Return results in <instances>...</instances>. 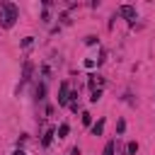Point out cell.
Here are the masks:
<instances>
[{"instance_id": "1", "label": "cell", "mask_w": 155, "mask_h": 155, "mask_svg": "<svg viewBox=\"0 0 155 155\" xmlns=\"http://www.w3.org/2000/svg\"><path fill=\"white\" fill-rule=\"evenodd\" d=\"M17 17H19V7L15 2H0V27L2 29L15 27Z\"/></svg>"}, {"instance_id": "2", "label": "cell", "mask_w": 155, "mask_h": 155, "mask_svg": "<svg viewBox=\"0 0 155 155\" xmlns=\"http://www.w3.org/2000/svg\"><path fill=\"white\" fill-rule=\"evenodd\" d=\"M58 104H61V107L70 104V87H68V82H61V90H58Z\"/></svg>"}, {"instance_id": "3", "label": "cell", "mask_w": 155, "mask_h": 155, "mask_svg": "<svg viewBox=\"0 0 155 155\" xmlns=\"http://www.w3.org/2000/svg\"><path fill=\"white\" fill-rule=\"evenodd\" d=\"M119 15H121L124 19H128V22H133V19L138 17V12H136L133 5H121V7H119Z\"/></svg>"}, {"instance_id": "4", "label": "cell", "mask_w": 155, "mask_h": 155, "mask_svg": "<svg viewBox=\"0 0 155 155\" xmlns=\"http://www.w3.org/2000/svg\"><path fill=\"white\" fill-rule=\"evenodd\" d=\"M31 70H34L31 61H24V65H22V80H19V87H22V85H27V82L31 80Z\"/></svg>"}, {"instance_id": "5", "label": "cell", "mask_w": 155, "mask_h": 155, "mask_svg": "<svg viewBox=\"0 0 155 155\" xmlns=\"http://www.w3.org/2000/svg\"><path fill=\"white\" fill-rule=\"evenodd\" d=\"M104 124H107L104 119H99L97 124H92V136H102V131H104Z\"/></svg>"}, {"instance_id": "6", "label": "cell", "mask_w": 155, "mask_h": 155, "mask_svg": "<svg viewBox=\"0 0 155 155\" xmlns=\"http://www.w3.org/2000/svg\"><path fill=\"white\" fill-rule=\"evenodd\" d=\"M53 136H56V131H53V128H48V131L44 133V138H41V143H44V145L48 148V145H51V140H53Z\"/></svg>"}, {"instance_id": "7", "label": "cell", "mask_w": 155, "mask_h": 155, "mask_svg": "<svg viewBox=\"0 0 155 155\" xmlns=\"http://www.w3.org/2000/svg\"><path fill=\"white\" fill-rule=\"evenodd\" d=\"M44 97H46V85H44V82H39V85H36V99L41 102Z\"/></svg>"}, {"instance_id": "8", "label": "cell", "mask_w": 155, "mask_h": 155, "mask_svg": "<svg viewBox=\"0 0 155 155\" xmlns=\"http://www.w3.org/2000/svg\"><path fill=\"white\" fill-rule=\"evenodd\" d=\"M56 133H58V138H65V136H68V133H70V126H68V124H61V126H58V131H56Z\"/></svg>"}, {"instance_id": "9", "label": "cell", "mask_w": 155, "mask_h": 155, "mask_svg": "<svg viewBox=\"0 0 155 155\" xmlns=\"http://www.w3.org/2000/svg\"><path fill=\"white\" fill-rule=\"evenodd\" d=\"M114 150H116V140H109V143L104 145V153H102V155H114Z\"/></svg>"}, {"instance_id": "10", "label": "cell", "mask_w": 155, "mask_h": 155, "mask_svg": "<svg viewBox=\"0 0 155 155\" xmlns=\"http://www.w3.org/2000/svg\"><path fill=\"white\" fill-rule=\"evenodd\" d=\"M126 153H128V155H136V153H138V143H136V140H131V143L126 145Z\"/></svg>"}, {"instance_id": "11", "label": "cell", "mask_w": 155, "mask_h": 155, "mask_svg": "<svg viewBox=\"0 0 155 155\" xmlns=\"http://www.w3.org/2000/svg\"><path fill=\"white\" fill-rule=\"evenodd\" d=\"M99 97H102V87L92 90V94H90V102H99Z\"/></svg>"}, {"instance_id": "12", "label": "cell", "mask_w": 155, "mask_h": 155, "mask_svg": "<svg viewBox=\"0 0 155 155\" xmlns=\"http://www.w3.org/2000/svg\"><path fill=\"white\" fill-rule=\"evenodd\" d=\"M82 124L85 126H92V114L90 111H82Z\"/></svg>"}, {"instance_id": "13", "label": "cell", "mask_w": 155, "mask_h": 155, "mask_svg": "<svg viewBox=\"0 0 155 155\" xmlns=\"http://www.w3.org/2000/svg\"><path fill=\"white\" fill-rule=\"evenodd\" d=\"M31 44H34V36H24L22 39V48H29Z\"/></svg>"}, {"instance_id": "14", "label": "cell", "mask_w": 155, "mask_h": 155, "mask_svg": "<svg viewBox=\"0 0 155 155\" xmlns=\"http://www.w3.org/2000/svg\"><path fill=\"white\" fill-rule=\"evenodd\" d=\"M124 128H126V121L119 119V121H116V133H124Z\"/></svg>"}, {"instance_id": "15", "label": "cell", "mask_w": 155, "mask_h": 155, "mask_svg": "<svg viewBox=\"0 0 155 155\" xmlns=\"http://www.w3.org/2000/svg\"><path fill=\"white\" fill-rule=\"evenodd\" d=\"M85 44H87V46H92V44H97V36H87V39H85Z\"/></svg>"}, {"instance_id": "16", "label": "cell", "mask_w": 155, "mask_h": 155, "mask_svg": "<svg viewBox=\"0 0 155 155\" xmlns=\"http://www.w3.org/2000/svg\"><path fill=\"white\" fill-rule=\"evenodd\" d=\"M12 155H27V153H24V150H22V148H19V150H15V153H12Z\"/></svg>"}]
</instances>
